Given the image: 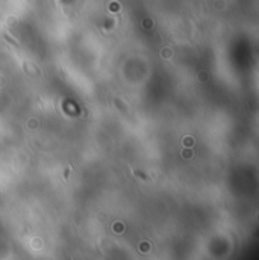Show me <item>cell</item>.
Segmentation results:
<instances>
[{
    "label": "cell",
    "mask_w": 259,
    "mask_h": 260,
    "mask_svg": "<svg viewBox=\"0 0 259 260\" xmlns=\"http://www.w3.org/2000/svg\"><path fill=\"white\" fill-rule=\"evenodd\" d=\"M133 172H135V175H136V177H141L143 180H148V179H147V175H144L143 172H140V171H133Z\"/></svg>",
    "instance_id": "cell-1"
}]
</instances>
